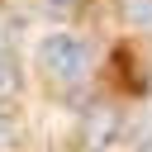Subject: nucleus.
<instances>
[{
	"label": "nucleus",
	"instance_id": "obj_7",
	"mask_svg": "<svg viewBox=\"0 0 152 152\" xmlns=\"http://www.w3.org/2000/svg\"><path fill=\"white\" fill-rule=\"evenodd\" d=\"M0 48H5V33H0Z\"/></svg>",
	"mask_w": 152,
	"mask_h": 152
},
{
	"label": "nucleus",
	"instance_id": "obj_5",
	"mask_svg": "<svg viewBox=\"0 0 152 152\" xmlns=\"http://www.w3.org/2000/svg\"><path fill=\"white\" fill-rule=\"evenodd\" d=\"M10 142H14V119H10L5 109H0V152H5Z\"/></svg>",
	"mask_w": 152,
	"mask_h": 152
},
{
	"label": "nucleus",
	"instance_id": "obj_6",
	"mask_svg": "<svg viewBox=\"0 0 152 152\" xmlns=\"http://www.w3.org/2000/svg\"><path fill=\"white\" fill-rule=\"evenodd\" d=\"M43 10H48V14H66V10H71V0H43Z\"/></svg>",
	"mask_w": 152,
	"mask_h": 152
},
{
	"label": "nucleus",
	"instance_id": "obj_1",
	"mask_svg": "<svg viewBox=\"0 0 152 152\" xmlns=\"http://www.w3.org/2000/svg\"><path fill=\"white\" fill-rule=\"evenodd\" d=\"M38 66H43L48 81H57V86H76V81L90 71V48H86L76 33H48L43 48H38Z\"/></svg>",
	"mask_w": 152,
	"mask_h": 152
},
{
	"label": "nucleus",
	"instance_id": "obj_2",
	"mask_svg": "<svg viewBox=\"0 0 152 152\" xmlns=\"http://www.w3.org/2000/svg\"><path fill=\"white\" fill-rule=\"evenodd\" d=\"M114 133H119V109L100 104V109L86 114V147H90V152H104V147L114 142Z\"/></svg>",
	"mask_w": 152,
	"mask_h": 152
},
{
	"label": "nucleus",
	"instance_id": "obj_3",
	"mask_svg": "<svg viewBox=\"0 0 152 152\" xmlns=\"http://www.w3.org/2000/svg\"><path fill=\"white\" fill-rule=\"evenodd\" d=\"M19 95V71H14V57L0 48V104H10Z\"/></svg>",
	"mask_w": 152,
	"mask_h": 152
},
{
	"label": "nucleus",
	"instance_id": "obj_4",
	"mask_svg": "<svg viewBox=\"0 0 152 152\" xmlns=\"http://www.w3.org/2000/svg\"><path fill=\"white\" fill-rule=\"evenodd\" d=\"M128 19L142 24V28H152V0H128Z\"/></svg>",
	"mask_w": 152,
	"mask_h": 152
}]
</instances>
